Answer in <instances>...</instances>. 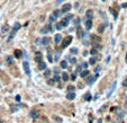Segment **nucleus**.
Masks as SVG:
<instances>
[{"mask_svg":"<svg viewBox=\"0 0 127 123\" xmlns=\"http://www.w3.org/2000/svg\"><path fill=\"white\" fill-rule=\"evenodd\" d=\"M96 78H97V75L96 76H91V77H89V79L87 80V84H88L89 86H91L92 84H93V81L96 80Z\"/></svg>","mask_w":127,"mask_h":123,"instance_id":"obj_12","label":"nucleus"},{"mask_svg":"<svg viewBox=\"0 0 127 123\" xmlns=\"http://www.w3.org/2000/svg\"><path fill=\"white\" fill-rule=\"evenodd\" d=\"M23 68H24V71L27 76H31V68H29V63L27 61L23 62Z\"/></svg>","mask_w":127,"mask_h":123,"instance_id":"obj_3","label":"nucleus"},{"mask_svg":"<svg viewBox=\"0 0 127 123\" xmlns=\"http://www.w3.org/2000/svg\"><path fill=\"white\" fill-rule=\"evenodd\" d=\"M125 61L127 62V54H126V58H125Z\"/></svg>","mask_w":127,"mask_h":123,"instance_id":"obj_54","label":"nucleus"},{"mask_svg":"<svg viewBox=\"0 0 127 123\" xmlns=\"http://www.w3.org/2000/svg\"><path fill=\"white\" fill-rule=\"evenodd\" d=\"M12 62H14V59H12L11 56H8V58H7V63H8V64H12Z\"/></svg>","mask_w":127,"mask_h":123,"instance_id":"obj_28","label":"nucleus"},{"mask_svg":"<svg viewBox=\"0 0 127 123\" xmlns=\"http://www.w3.org/2000/svg\"><path fill=\"white\" fill-rule=\"evenodd\" d=\"M54 41H55V43H60V42L62 41V35L61 34H56V35L54 36Z\"/></svg>","mask_w":127,"mask_h":123,"instance_id":"obj_17","label":"nucleus"},{"mask_svg":"<svg viewBox=\"0 0 127 123\" xmlns=\"http://www.w3.org/2000/svg\"><path fill=\"white\" fill-rule=\"evenodd\" d=\"M75 78H76V72H75V73H73V75L71 76V79H72V80H75Z\"/></svg>","mask_w":127,"mask_h":123,"instance_id":"obj_43","label":"nucleus"},{"mask_svg":"<svg viewBox=\"0 0 127 123\" xmlns=\"http://www.w3.org/2000/svg\"><path fill=\"white\" fill-rule=\"evenodd\" d=\"M71 8H72L71 4H65V5H63V7H62L61 10L63 11V13H69V11L71 10Z\"/></svg>","mask_w":127,"mask_h":123,"instance_id":"obj_7","label":"nucleus"},{"mask_svg":"<svg viewBox=\"0 0 127 123\" xmlns=\"http://www.w3.org/2000/svg\"><path fill=\"white\" fill-rule=\"evenodd\" d=\"M15 56L16 58H18V59L21 58V56H23V51H20V50H16L15 51Z\"/></svg>","mask_w":127,"mask_h":123,"instance_id":"obj_18","label":"nucleus"},{"mask_svg":"<svg viewBox=\"0 0 127 123\" xmlns=\"http://www.w3.org/2000/svg\"><path fill=\"white\" fill-rule=\"evenodd\" d=\"M97 53H98V51H97V50L95 49V47H93V49H92L91 51H90V54H91V55H96Z\"/></svg>","mask_w":127,"mask_h":123,"instance_id":"obj_31","label":"nucleus"},{"mask_svg":"<svg viewBox=\"0 0 127 123\" xmlns=\"http://www.w3.org/2000/svg\"><path fill=\"white\" fill-rule=\"evenodd\" d=\"M31 118L32 119H37L38 116H40V113H38V111H36V110H33V111H31Z\"/></svg>","mask_w":127,"mask_h":123,"instance_id":"obj_9","label":"nucleus"},{"mask_svg":"<svg viewBox=\"0 0 127 123\" xmlns=\"http://www.w3.org/2000/svg\"><path fill=\"white\" fill-rule=\"evenodd\" d=\"M70 62H71L72 64H74V63H76V59L75 58H71V59H70Z\"/></svg>","mask_w":127,"mask_h":123,"instance_id":"obj_37","label":"nucleus"},{"mask_svg":"<svg viewBox=\"0 0 127 123\" xmlns=\"http://www.w3.org/2000/svg\"><path fill=\"white\" fill-rule=\"evenodd\" d=\"M74 24H75L76 26H79V24H80V18H79V17H78L75 21H74Z\"/></svg>","mask_w":127,"mask_h":123,"instance_id":"obj_38","label":"nucleus"},{"mask_svg":"<svg viewBox=\"0 0 127 123\" xmlns=\"http://www.w3.org/2000/svg\"><path fill=\"white\" fill-rule=\"evenodd\" d=\"M82 71V68H81V66L79 64L78 67H76V72H81Z\"/></svg>","mask_w":127,"mask_h":123,"instance_id":"obj_42","label":"nucleus"},{"mask_svg":"<svg viewBox=\"0 0 127 123\" xmlns=\"http://www.w3.org/2000/svg\"><path fill=\"white\" fill-rule=\"evenodd\" d=\"M54 80H48V85H54Z\"/></svg>","mask_w":127,"mask_h":123,"instance_id":"obj_48","label":"nucleus"},{"mask_svg":"<svg viewBox=\"0 0 127 123\" xmlns=\"http://www.w3.org/2000/svg\"><path fill=\"white\" fill-rule=\"evenodd\" d=\"M70 51H71V53H78V49H74V47H72L71 50H70Z\"/></svg>","mask_w":127,"mask_h":123,"instance_id":"obj_40","label":"nucleus"},{"mask_svg":"<svg viewBox=\"0 0 127 123\" xmlns=\"http://www.w3.org/2000/svg\"><path fill=\"white\" fill-rule=\"evenodd\" d=\"M9 31V26L8 25H4V27H2V30H1V33H6V32Z\"/></svg>","mask_w":127,"mask_h":123,"instance_id":"obj_26","label":"nucleus"},{"mask_svg":"<svg viewBox=\"0 0 127 123\" xmlns=\"http://www.w3.org/2000/svg\"><path fill=\"white\" fill-rule=\"evenodd\" d=\"M83 36H84V31H83V28H81L80 26H78V28H76V37L81 40Z\"/></svg>","mask_w":127,"mask_h":123,"instance_id":"obj_4","label":"nucleus"},{"mask_svg":"<svg viewBox=\"0 0 127 123\" xmlns=\"http://www.w3.org/2000/svg\"><path fill=\"white\" fill-rule=\"evenodd\" d=\"M42 58H43V56H42V53H41V52H36L35 60L38 62V63H41V62H42Z\"/></svg>","mask_w":127,"mask_h":123,"instance_id":"obj_14","label":"nucleus"},{"mask_svg":"<svg viewBox=\"0 0 127 123\" xmlns=\"http://www.w3.org/2000/svg\"><path fill=\"white\" fill-rule=\"evenodd\" d=\"M89 73H90V72H89V70H88V69H86V70H82V71L80 72V76H81L82 78H86V77H88V76H89Z\"/></svg>","mask_w":127,"mask_h":123,"instance_id":"obj_15","label":"nucleus"},{"mask_svg":"<svg viewBox=\"0 0 127 123\" xmlns=\"http://www.w3.org/2000/svg\"><path fill=\"white\" fill-rule=\"evenodd\" d=\"M88 63H89V64H93V66H95V63H96V58H95V56L90 58V60H89Z\"/></svg>","mask_w":127,"mask_h":123,"instance_id":"obj_27","label":"nucleus"},{"mask_svg":"<svg viewBox=\"0 0 127 123\" xmlns=\"http://www.w3.org/2000/svg\"><path fill=\"white\" fill-rule=\"evenodd\" d=\"M123 86H124V87H127V79L124 80V82H123Z\"/></svg>","mask_w":127,"mask_h":123,"instance_id":"obj_45","label":"nucleus"},{"mask_svg":"<svg viewBox=\"0 0 127 123\" xmlns=\"http://www.w3.org/2000/svg\"><path fill=\"white\" fill-rule=\"evenodd\" d=\"M74 98H75V93L67 92V94H66V99H67V101H73Z\"/></svg>","mask_w":127,"mask_h":123,"instance_id":"obj_8","label":"nucleus"},{"mask_svg":"<svg viewBox=\"0 0 127 123\" xmlns=\"http://www.w3.org/2000/svg\"><path fill=\"white\" fill-rule=\"evenodd\" d=\"M99 70H100V66H98V67L96 68V73H97L98 71H99Z\"/></svg>","mask_w":127,"mask_h":123,"instance_id":"obj_50","label":"nucleus"},{"mask_svg":"<svg viewBox=\"0 0 127 123\" xmlns=\"http://www.w3.org/2000/svg\"><path fill=\"white\" fill-rule=\"evenodd\" d=\"M122 7H123V8H126V7H127V4H124V5H123Z\"/></svg>","mask_w":127,"mask_h":123,"instance_id":"obj_53","label":"nucleus"},{"mask_svg":"<svg viewBox=\"0 0 127 123\" xmlns=\"http://www.w3.org/2000/svg\"><path fill=\"white\" fill-rule=\"evenodd\" d=\"M74 89H75L74 86H71V85H70V86H67V90H69V92H73Z\"/></svg>","mask_w":127,"mask_h":123,"instance_id":"obj_34","label":"nucleus"},{"mask_svg":"<svg viewBox=\"0 0 127 123\" xmlns=\"http://www.w3.org/2000/svg\"><path fill=\"white\" fill-rule=\"evenodd\" d=\"M38 68H40V70H45V69H46V63L41 62V63H40V66H38Z\"/></svg>","mask_w":127,"mask_h":123,"instance_id":"obj_23","label":"nucleus"},{"mask_svg":"<svg viewBox=\"0 0 127 123\" xmlns=\"http://www.w3.org/2000/svg\"><path fill=\"white\" fill-rule=\"evenodd\" d=\"M63 1H64V0H59V1H57V2H56V5H60V4H62V2H63Z\"/></svg>","mask_w":127,"mask_h":123,"instance_id":"obj_49","label":"nucleus"},{"mask_svg":"<svg viewBox=\"0 0 127 123\" xmlns=\"http://www.w3.org/2000/svg\"><path fill=\"white\" fill-rule=\"evenodd\" d=\"M47 59H48V61H50V62L53 61V58H52V54H51V53H48V55H47Z\"/></svg>","mask_w":127,"mask_h":123,"instance_id":"obj_39","label":"nucleus"},{"mask_svg":"<svg viewBox=\"0 0 127 123\" xmlns=\"http://www.w3.org/2000/svg\"><path fill=\"white\" fill-rule=\"evenodd\" d=\"M80 66H81V68L83 69V70H86L87 68H88V66H89V63H88V62H82Z\"/></svg>","mask_w":127,"mask_h":123,"instance_id":"obj_25","label":"nucleus"},{"mask_svg":"<svg viewBox=\"0 0 127 123\" xmlns=\"http://www.w3.org/2000/svg\"><path fill=\"white\" fill-rule=\"evenodd\" d=\"M117 114H118V115H119V116H124V115H125V113H124V111H123V110H120V108H117Z\"/></svg>","mask_w":127,"mask_h":123,"instance_id":"obj_24","label":"nucleus"},{"mask_svg":"<svg viewBox=\"0 0 127 123\" xmlns=\"http://www.w3.org/2000/svg\"><path fill=\"white\" fill-rule=\"evenodd\" d=\"M71 18H73V15H72V14H69V15H66V17H65V19H67V21H70Z\"/></svg>","mask_w":127,"mask_h":123,"instance_id":"obj_36","label":"nucleus"},{"mask_svg":"<svg viewBox=\"0 0 127 123\" xmlns=\"http://www.w3.org/2000/svg\"><path fill=\"white\" fill-rule=\"evenodd\" d=\"M50 75H51V71H50V70H46L45 73H44V76H45V77H48Z\"/></svg>","mask_w":127,"mask_h":123,"instance_id":"obj_41","label":"nucleus"},{"mask_svg":"<svg viewBox=\"0 0 127 123\" xmlns=\"http://www.w3.org/2000/svg\"><path fill=\"white\" fill-rule=\"evenodd\" d=\"M60 52H56L55 53V58H54V60H55V61H59V59H60Z\"/></svg>","mask_w":127,"mask_h":123,"instance_id":"obj_32","label":"nucleus"},{"mask_svg":"<svg viewBox=\"0 0 127 123\" xmlns=\"http://www.w3.org/2000/svg\"><path fill=\"white\" fill-rule=\"evenodd\" d=\"M69 75H67V72H63L62 73V79H63V81H67L69 80Z\"/></svg>","mask_w":127,"mask_h":123,"instance_id":"obj_19","label":"nucleus"},{"mask_svg":"<svg viewBox=\"0 0 127 123\" xmlns=\"http://www.w3.org/2000/svg\"><path fill=\"white\" fill-rule=\"evenodd\" d=\"M84 25H86V28L88 31H90L92 28V19H89V18H84Z\"/></svg>","mask_w":127,"mask_h":123,"instance_id":"obj_5","label":"nucleus"},{"mask_svg":"<svg viewBox=\"0 0 127 123\" xmlns=\"http://www.w3.org/2000/svg\"><path fill=\"white\" fill-rule=\"evenodd\" d=\"M50 42H51V38H50V37H43V38H42V41H41V43L43 44V45H47Z\"/></svg>","mask_w":127,"mask_h":123,"instance_id":"obj_13","label":"nucleus"},{"mask_svg":"<svg viewBox=\"0 0 127 123\" xmlns=\"http://www.w3.org/2000/svg\"><path fill=\"white\" fill-rule=\"evenodd\" d=\"M62 14H63V11H62L61 9H57V10H55L54 13H53V15L55 16V18H57V17H61Z\"/></svg>","mask_w":127,"mask_h":123,"instance_id":"obj_16","label":"nucleus"},{"mask_svg":"<svg viewBox=\"0 0 127 123\" xmlns=\"http://www.w3.org/2000/svg\"><path fill=\"white\" fill-rule=\"evenodd\" d=\"M72 36H66V37H64L63 38V41H62V47L64 49V47H66V46H69L70 44H71V42H72Z\"/></svg>","mask_w":127,"mask_h":123,"instance_id":"obj_2","label":"nucleus"},{"mask_svg":"<svg viewBox=\"0 0 127 123\" xmlns=\"http://www.w3.org/2000/svg\"><path fill=\"white\" fill-rule=\"evenodd\" d=\"M60 77H59V75H55V77H54V81L55 82H60Z\"/></svg>","mask_w":127,"mask_h":123,"instance_id":"obj_35","label":"nucleus"},{"mask_svg":"<svg viewBox=\"0 0 127 123\" xmlns=\"http://www.w3.org/2000/svg\"><path fill=\"white\" fill-rule=\"evenodd\" d=\"M103 30H105V27H103V26H99V30H98V31L101 33V32H103Z\"/></svg>","mask_w":127,"mask_h":123,"instance_id":"obj_44","label":"nucleus"},{"mask_svg":"<svg viewBox=\"0 0 127 123\" xmlns=\"http://www.w3.org/2000/svg\"><path fill=\"white\" fill-rule=\"evenodd\" d=\"M91 94H90V93H87L86 95H84V99H86L87 102H90V101H91Z\"/></svg>","mask_w":127,"mask_h":123,"instance_id":"obj_21","label":"nucleus"},{"mask_svg":"<svg viewBox=\"0 0 127 123\" xmlns=\"http://www.w3.org/2000/svg\"><path fill=\"white\" fill-rule=\"evenodd\" d=\"M48 32H53V28H52L51 24L46 25L45 27H43V28L41 30V33H42V34H46V33H48Z\"/></svg>","mask_w":127,"mask_h":123,"instance_id":"obj_6","label":"nucleus"},{"mask_svg":"<svg viewBox=\"0 0 127 123\" xmlns=\"http://www.w3.org/2000/svg\"><path fill=\"white\" fill-rule=\"evenodd\" d=\"M116 85H117V82L116 81H114V84L111 85V87L109 88V90H108V94H107V96H110L111 95V93L115 90V88H116Z\"/></svg>","mask_w":127,"mask_h":123,"instance_id":"obj_10","label":"nucleus"},{"mask_svg":"<svg viewBox=\"0 0 127 123\" xmlns=\"http://www.w3.org/2000/svg\"><path fill=\"white\" fill-rule=\"evenodd\" d=\"M16 101H17V102H20V96H19V95L16 96Z\"/></svg>","mask_w":127,"mask_h":123,"instance_id":"obj_47","label":"nucleus"},{"mask_svg":"<svg viewBox=\"0 0 127 123\" xmlns=\"http://www.w3.org/2000/svg\"><path fill=\"white\" fill-rule=\"evenodd\" d=\"M69 23H70V21H67V19H63V21H61V24H62V27H67V25H69Z\"/></svg>","mask_w":127,"mask_h":123,"instance_id":"obj_20","label":"nucleus"},{"mask_svg":"<svg viewBox=\"0 0 127 123\" xmlns=\"http://www.w3.org/2000/svg\"><path fill=\"white\" fill-rule=\"evenodd\" d=\"M61 68H63V69H66L67 68V61L66 60H63V61H61Z\"/></svg>","mask_w":127,"mask_h":123,"instance_id":"obj_22","label":"nucleus"},{"mask_svg":"<svg viewBox=\"0 0 127 123\" xmlns=\"http://www.w3.org/2000/svg\"><path fill=\"white\" fill-rule=\"evenodd\" d=\"M97 123H102V120L101 119H98V120H97Z\"/></svg>","mask_w":127,"mask_h":123,"instance_id":"obj_51","label":"nucleus"},{"mask_svg":"<svg viewBox=\"0 0 127 123\" xmlns=\"http://www.w3.org/2000/svg\"><path fill=\"white\" fill-rule=\"evenodd\" d=\"M86 55H88V51H84V52H83V56H86Z\"/></svg>","mask_w":127,"mask_h":123,"instance_id":"obj_52","label":"nucleus"},{"mask_svg":"<svg viewBox=\"0 0 127 123\" xmlns=\"http://www.w3.org/2000/svg\"><path fill=\"white\" fill-rule=\"evenodd\" d=\"M55 16L53 15V14H52L51 16H50V18H48V21H50V23H53V21H55Z\"/></svg>","mask_w":127,"mask_h":123,"instance_id":"obj_30","label":"nucleus"},{"mask_svg":"<svg viewBox=\"0 0 127 123\" xmlns=\"http://www.w3.org/2000/svg\"><path fill=\"white\" fill-rule=\"evenodd\" d=\"M110 13H111V14H114V16H115V18H117V14H116V13H115L114 10H112V9H110Z\"/></svg>","mask_w":127,"mask_h":123,"instance_id":"obj_46","label":"nucleus"},{"mask_svg":"<svg viewBox=\"0 0 127 123\" xmlns=\"http://www.w3.org/2000/svg\"><path fill=\"white\" fill-rule=\"evenodd\" d=\"M56 30H59V31H60V30H62V28H63V27H62V24L61 23H57V24H56Z\"/></svg>","mask_w":127,"mask_h":123,"instance_id":"obj_33","label":"nucleus"},{"mask_svg":"<svg viewBox=\"0 0 127 123\" xmlns=\"http://www.w3.org/2000/svg\"><path fill=\"white\" fill-rule=\"evenodd\" d=\"M86 18H89V19H92L93 18V11L91 9H89V10L86 11Z\"/></svg>","mask_w":127,"mask_h":123,"instance_id":"obj_11","label":"nucleus"},{"mask_svg":"<svg viewBox=\"0 0 127 123\" xmlns=\"http://www.w3.org/2000/svg\"><path fill=\"white\" fill-rule=\"evenodd\" d=\"M19 28H20V24H18V23H16L15 25H14V27H12V31H11L10 35H9V37H8V42H9V41H11V40L14 38V36H15L16 32L18 31Z\"/></svg>","mask_w":127,"mask_h":123,"instance_id":"obj_1","label":"nucleus"},{"mask_svg":"<svg viewBox=\"0 0 127 123\" xmlns=\"http://www.w3.org/2000/svg\"><path fill=\"white\" fill-rule=\"evenodd\" d=\"M19 108H20V107H19L18 105H14V106L11 107V111H12V112H17V111H18Z\"/></svg>","mask_w":127,"mask_h":123,"instance_id":"obj_29","label":"nucleus"}]
</instances>
